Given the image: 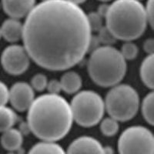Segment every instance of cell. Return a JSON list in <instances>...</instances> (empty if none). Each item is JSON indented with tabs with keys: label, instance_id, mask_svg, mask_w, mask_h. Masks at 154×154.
I'll return each instance as SVG.
<instances>
[{
	"label": "cell",
	"instance_id": "obj_1",
	"mask_svg": "<svg viewBox=\"0 0 154 154\" xmlns=\"http://www.w3.org/2000/svg\"><path fill=\"white\" fill-rule=\"evenodd\" d=\"M91 32L87 15L79 5L69 0H43L26 16L22 38L37 65L61 71L83 59Z\"/></svg>",
	"mask_w": 154,
	"mask_h": 154
},
{
	"label": "cell",
	"instance_id": "obj_2",
	"mask_svg": "<svg viewBox=\"0 0 154 154\" xmlns=\"http://www.w3.org/2000/svg\"><path fill=\"white\" fill-rule=\"evenodd\" d=\"M30 131L42 140L57 141L69 132L73 121L70 104L59 94H44L34 99L28 109Z\"/></svg>",
	"mask_w": 154,
	"mask_h": 154
},
{
	"label": "cell",
	"instance_id": "obj_3",
	"mask_svg": "<svg viewBox=\"0 0 154 154\" xmlns=\"http://www.w3.org/2000/svg\"><path fill=\"white\" fill-rule=\"evenodd\" d=\"M105 17L106 26L117 39L124 41L141 36L148 23L140 0H116L109 5Z\"/></svg>",
	"mask_w": 154,
	"mask_h": 154
},
{
	"label": "cell",
	"instance_id": "obj_4",
	"mask_svg": "<svg viewBox=\"0 0 154 154\" xmlns=\"http://www.w3.org/2000/svg\"><path fill=\"white\" fill-rule=\"evenodd\" d=\"M88 71L93 82L102 87L118 84L126 72V63L120 51L111 46H99L89 56Z\"/></svg>",
	"mask_w": 154,
	"mask_h": 154
},
{
	"label": "cell",
	"instance_id": "obj_5",
	"mask_svg": "<svg viewBox=\"0 0 154 154\" xmlns=\"http://www.w3.org/2000/svg\"><path fill=\"white\" fill-rule=\"evenodd\" d=\"M105 109L111 117L125 122L133 119L140 105L137 92L130 85H115L106 97Z\"/></svg>",
	"mask_w": 154,
	"mask_h": 154
},
{
	"label": "cell",
	"instance_id": "obj_6",
	"mask_svg": "<svg viewBox=\"0 0 154 154\" xmlns=\"http://www.w3.org/2000/svg\"><path fill=\"white\" fill-rule=\"evenodd\" d=\"M70 108L75 123L84 127H91L99 123L105 111L101 96L90 90L77 93L72 100Z\"/></svg>",
	"mask_w": 154,
	"mask_h": 154
},
{
	"label": "cell",
	"instance_id": "obj_7",
	"mask_svg": "<svg viewBox=\"0 0 154 154\" xmlns=\"http://www.w3.org/2000/svg\"><path fill=\"white\" fill-rule=\"evenodd\" d=\"M118 149L120 153H153V135L143 126L127 128L119 137Z\"/></svg>",
	"mask_w": 154,
	"mask_h": 154
},
{
	"label": "cell",
	"instance_id": "obj_8",
	"mask_svg": "<svg viewBox=\"0 0 154 154\" xmlns=\"http://www.w3.org/2000/svg\"><path fill=\"white\" fill-rule=\"evenodd\" d=\"M30 57L24 46L12 45L4 49L1 62L5 72L11 75H20L29 66Z\"/></svg>",
	"mask_w": 154,
	"mask_h": 154
},
{
	"label": "cell",
	"instance_id": "obj_9",
	"mask_svg": "<svg viewBox=\"0 0 154 154\" xmlns=\"http://www.w3.org/2000/svg\"><path fill=\"white\" fill-rule=\"evenodd\" d=\"M9 100L17 111L27 110L34 100L33 89L26 82H16L9 90Z\"/></svg>",
	"mask_w": 154,
	"mask_h": 154
},
{
	"label": "cell",
	"instance_id": "obj_10",
	"mask_svg": "<svg viewBox=\"0 0 154 154\" xmlns=\"http://www.w3.org/2000/svg\"><path fill=\"white\" fill-rule=\"evenodd\" d=\"M68 153H104L103 147L96 139L82 137L76 139L69 146Z\"/></svg>",
	"mask_w": 154,
	"mask_h": 154
},
{
	"label": "cell",
	"instance_id": "obj_11",
	"mask_svg": "<svg viewBox=\"0 0 154 154\" xmlns=\"http://www.w3.org/2000/svg\"><path fill=\"white\" fill-rule=\"evenodd\" d=\"M4 11L11 18L20 19L26 16L35 6V0H2Z\"/></svg>",
	"mask_w": 154,
	"mask_h": 154
},
{
	"label": "cell",
	"instance_id": "obj_12",
	"mask_svg": "<svg viewBox=\"0 0 154 154\" xmlns=\"http://www.w3.org/2000/svg\"><path fill=\"white\" fill-rule=\"evenodd\" d=\"M1 31L2 36L5 40L10 42H17L23 37V25L18 19L11 18L2 23Z\"/></svg>",
	"mask_w": 154,
	"mask_h": 154
},
{
	"label": "cell",
	"instance_id": "obj_13",
	"mask_svg": "<svg viewBox=\"0 0 154 154\" xmlns=\"http://www.w3.org/2000/svg\"><path fill=\"white\" fill-rule=\"evenodd\" d=\"M1 143L6 150L15 151L19 149L23 144V133L16 129L10 128L2 132Z\"/></svg>",
	"mask_w": 154,
	"mask_h": 154
},
{
	"label": "cell",
	"instance_id": "obj_14",
	"mask_svg": "<svg viewBox=\"0 0 154 154\" xmlns=\"http://www.w3.org/2000/svg\"><path fill=\"white\" fill-rule=\"evenodd\" d=\"M62 90L69 94L78 92L82 86V79L80 75L73 71H69L63 74L60 79Z\"/></svg>",
	"mask_w": 154,
	"mask_h": 154
},
{
	"label": "cell",
	"instance_id": "obj_15",
	"mask_svg": "<svg viewBox=\"0 0 154 154\" xmlns=\"http://www.w3.org/2000/svg\"><path fill=\"white\" fill-rule=\"evenodd\" d=\"M140 77L147 87L153 88V54L148 55L143 62L140 67Z\"/></svg>",
	"mask_w": 154,
	"mask_h": 154
},
{
	"label": "cell",
	"instance_id": "obj_16",
	"mask_svg": "<svg viewBox=\"0 0 154 154\" xmlns=\"http://www.w3.org/2000/svg\"><path fill=\"white\" fill-rule=\"evenodd\" d=\"M63 147L54 141L43 140V142L38 143L32 147L29 153H64Z\"/></svg>",
	"mask_w": 154,
	"mask_h": 154
},
{
	"label": "cell",
	"instance_id": "obj_17",
	"mask_svg": "<svg viewBox=\"0 0 154 154\" xmlns=\"http://www.w3.org/2000/svg\"><path fill=\"white\" fill-rule=\"evenodd\" d=\"M17 116L14 111L5 106H0V132H4L14 126Z\"/></svg>",
	"mask_w": 154,
	"mask_h": 154
},
{
	"label": "cell",
	"instance_id": "obj_18",
	"mask_svg": "<svg viewBox=\"0 0 154 154\" xmlns=\"http://www.w3.org/2000/svg\"><path fill=\"white\" fill-rule=\"evenodd\" d=\"M153 93L151 92L146 95L142 104V112L144 119L147 123L150 125H153Z\"/></svg>",
	"mask_w": 154,
	"mask_h": 154
},
{
	"label": "cell",
	"instance_id": "obj_19",
	"mask_svg": "<svg viewBox=\"0 0 154 154\" xmlns=\"http://www.w3.org/2000/svg\"><path fill=\"white\" fill-rule=\"evenodd\" d=\"M100 130L103 134L106 137H112L118 132L119 130V124L116 119L112 117L106 118L102 121L100 125Z\"/></svg>",
	"mask_w": 154,
	"mask_h": 154
},
{
	"label": "cell",
	"instance_id": "obj_20",
	"mask_svg": "<svg viewBox=\"0 0 154 154\" xmlns=\"http://www.w3.org/2000/svg\"><path fill=\"white\" fill-rule=\"evenodd\" d=\"M139 49L137 46L130 41H126L121 47L120 53L125 60H133L138 55Z\"/></svg>",
	"mask_w": 154,
	"mask_h": 154
},
{
	"label": "cell",
	"instance_id": "obj_21",
	"mask_svg": "<svg viewBox=\"0 0 154 154\" xmlns=\"http://www.w3.org/2000/svg\"><path fill=\"white\" fill-rule=\"evenodd\" d=\"M98 38L100 43H103L106 46H110L115 43L117 38L114 36L113 34L110 32L106 26H103L99 30Z\"/></svg>",
	"mask_w": 154,
	"mask_h": 154
},
{
	"label": "cell",
	"instance_id": "obj_22",
	"mask_svg": "<svg viewBox=\"0 0 154 154\" xmlns=\"http://www.w3.org/2000/svg\"><path fill=\"white\" fill-rule=\"evenodd\" d=\"M87 19L91 31L98 32L103 27V16L97 12H90L88 14Z\"/></svg>",
	"mask_w": 154,
	"mask_h": 154
},
{
	"label": "cell",
	"instance_id": "obj_23",
	"mask_svg": "<svg viewBox=\"0 0 154 154\" xmlns=\"http://www.w3.org/2000/svg\"><path fill=\"white\" fill-rule=\"evenodd\" d=\"M48 83L47 77L42 73L34 75L31 79V86L32 89L37 91H42L46 88Z\"/></svg>",
	"mask_w": 154,
	"mask_h": 154
},
{
	"label": "cell",
	"instance_id": "obj_24",
	"mask_svg": "<svg viewBox=\"0 0 154 154\" xmlns=\"http://www.w3.org/2000/svg\"><path fill=\"white\" fill-rule=\"evenodd\" d=\"M46 88L49 91V93H51V94H59L62 90L60 81H58L56 79H52L48 82Z\"/></svg>",
	"mask_w": 154,
	"mask_h": 154
},
{
	"label": "cell",
	"instance_id": "obj_25",
	"mask_svg": "<svg viewBox=\"0 0 154 154\" xmlns=\"http://www.w3.org/2000/svg\"><path fill=\"white\" fill-rule=\"evenodd\" d=\"M145 8L147 22L151 27L153 26V0H148Z\"/></svg>",
	"mask_w": 154,
	"mask_h": 154
},
{
	"label": "cell",
	"instance_id": "obj_26",
	"mask_svg": "<svg viewBox=\"0 0 154 154\" xmlns=\"http://www.w3.org/2000/svg\"><path fill=\"white\" fill-rule=\"evenodd\" d=\"M9 90L2 82H0V106H5L9 100Z\"/></svg>",
	"mask_w": 154,
	"mask_h": 154
},
{
	"label": "cell",
	"instance_id": "obj_27",
	"mask_svg": "<svg viewBox=\"0 0 154 154\" xmlns=\"http://www.w3.org/2000/svg\"><path fill=\"white\" fill-rule=\"evenodd\" d=\"M143 49L148 54H153L154 51V40L152 38H149L144 42Z\"/></svg>",
	"mask_w": 154,
	"mask_h": 154
},
{
	"label": "cell",
	"instance_id": "obj_28",
	"mask_svg": "<svg viewBox=\"0 0 154 154\" xmlns=\"http://www.w3.org/2000/svg\"><path fill=\"white\" fill-rule=\"evenodd\" d=\"M108 7H109V5H100V7H99L98 12H98L100 16H102L103 17H104V16H106V12H107V9H108Z\"/></svg>",
	"mask_w": 154,
	"mask_h": 154
},
{
	"label": "cell",
	"instance_id": "obj_29",
	"mask_svg": "<svg viewBox=\"0 0 154 154\" xmlns=\"http://www.w3.org/2000/svg\"><path fill=\"white\" fill-rule=\"evenodd\" d=\"M69 1L71 2H73V3L76 4V5H79V4H81V3H82V2H84L85 1H86V0H69Z\"/></svg>",
	"mask_w": 154,
	"mask_h": 154
},
{
	"label": "cell",
	"instance_id": "obj_30",
	"mask_svg": "<svg viewBox=\"0 0 154 154\" xmlns=\"http://www.w3.org/2000/svg\"><path fill=\"white\" fill-rule=\"evenodd\" d=\"M2 31H1V28H0V38H2Z\"/></svg>",
	"mask_w": 154,
	"mask_h": 154
},
{
	"label": "cell",
	"instance_id": "obj_31",
	"mask_svg": "<svg viewBox=\"0 0 154 154\" xmlns=\"http://www.w3.org/2000/svg\"><path fill=\"white\" fill-rule=\"evenodd\" d=\"M100 1H102V2H108V1H110V0H100Z\"/></svg>",
	"mask_w": 154,
	"mask_h": 154
},
{
	"label": "cell",
	"instance_id": "obj_32",
	"mask_svg": "<svg viewBox=\"0 0 154 154\" xmlns=\"http://www.w3.org/2000/svg\"><path fill=\"white\" fill-rule=\"evenodd\" d=\"M42 1H43V0H42Z\"/></svg>",
	"mask_w": 154,
	"mask_h": 154
}]
</instances>
